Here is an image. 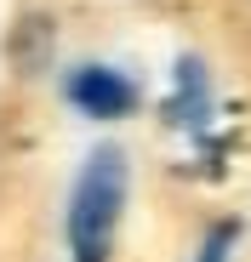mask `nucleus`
<instances>
[{"mask_svg":"<svg viewBox=\"0 0 251 262\" xmlns=\"http://www.w3.org/2000/svg\"><path fill=\"white\" fill-rule=\"evenodd\" d=\"M126 188H132V165L120 143H97L74 171L63 234H69V262H114L120 223H126Z\"/></svg>","mask_w":251,"mask_h":262,"instance_id":"1","label":"nucleus"},{"mask_svg":"<svg viewBox=\"0 0 251 262\" xmlns=\"http://www.w3.org/2000/svg\"><path fill=\"white\" fill-rule=\"evenodd\" d=\"M63 97H69L74 114L114 125V120H126V114L143 103V85L126 74L120 63H74L63 74Z\"/></svg>","mask_w":251,"mask_h":262,"instance_id":"2","label":"nucleus"},{"mask_svg":"<svg viewBox=\"0 0 251 262\" xmlns=\"http://www.w3.org/2000/svg\"><path fill=\"white\" fill-rule=\"evenodd\" d=\"M165 120H172L189 143H205L212 137V120H217V85H212V69L205 57H177L172 63V85H165Z\"/></svg>","mask_w":251,"mask_h":262,"instance_id":"3","label":"nucleus"},{"mask_svg":"<svg viewBox=\"0 0 251 262\" xmlns=\"http://www.w3.org/2000/svg\"><path fill=\"white\" fill-rule=\"evenodd\" d=\"M234 245H240V228L217 223V228H205V239H200V251L189 262H234Z\"/></svg>","mask_w":251,"mask_h":262,"instance_id":"4","label":"nucleus"}]
</instances>
